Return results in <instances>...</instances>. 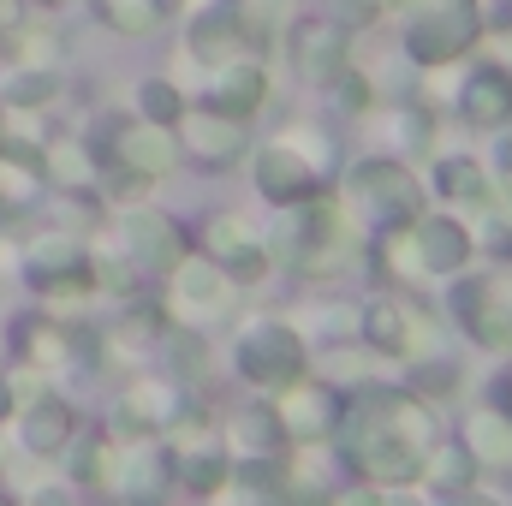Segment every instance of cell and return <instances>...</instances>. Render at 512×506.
Here are the masks:
<instances>
[{
  "label": "cell",
  "mask_w": 512,
  "mask_h": 506,
  "mask_svg": "<svg viewBox=\"0 0 512 506\" xmlns=\"http://www.w3.org/2000/svg\"><path fill=\"white\" fill-rule=\"evenodd\" d=\"M137 96H143V114H149L155 126H167V120H179V96H173V84H143Z\"/></svg>",
  "instance_id": "7402d4cb"
},
{
  "label": "cell",
  "mask_w": 512,
  "mask_h": 506,
  "mask_svg": "<svg viewBox=\"0 0 512 506\" xmlns=\"http://www.w3.org/2000/svg\"><path fill=\"white\" fill-rule=\"evenodd\" d=\"M0 143H6V131H0Z\"/></svg>",
  "instance_id": "d6a6232c"
},
{
  "label": "cell",
  "mask_w": 512,
  "mask_h": 506,
  "mask_svg": "<svg viewBox=\"0 0 512 506\" xmlns=\"http://www.w3.org/2000/svg\"><path fill=\"white\" fill-rule=\"evenodd\" d=\"M102 12H108V24H114V30H126V36L155 30V18H161V6H155V0H102Z\"/></svg>",
  "instance_id": "ac0fdd59"
},
{
  "label": "cell",
  "mask_w": 512,
  "mask_h": 506,
  "mask_svg": "<svg viewBox=\"0 0 512 506\" xmlns=\"http://www.w3.org/2000/svg\"><path fill=\"white\" fill-rule=\"evenodd\" d=\"M24 24V0H0V30H18Z\"/></svg>",
  "instance_id": "4316f807"
},
{
  "label": "cell",
  "mask_w": 512,
  "mask_h": 506,
  "mask_svg": "<svg viewBox=\"0 0 512 506\" xmlns=\"http://www.w3.org/2000/svg\"><path fill=\"white\" fill-rule=\"evenodd\" d=\"M185 143L203 155V161H227V155H239V120H227V114H191L185 120Z\"/></svg>",
  "instance_id": "7c38bea8"
},
{
  "label": "cell",
  "mask_w": 512,
  "mask_h": 506,
  "mask_svg": "<svg viewBox=\"0 0 512 506\" xmlns=\"http://www.w3.org/2000/svg\"><path fill=\"white\" fill-rule=\"evenodd\" d=\"M191 42H197L203 60H221V54H233V48L245 42V30L233 24V12H215V18H203V24L191 30Z\"/></svg>",
  "instance_id": "9a60e30c"
},
{
  "label": "cell",
  "mask_w": 512,
  "mask_h": 506,
  "mask_svg": "<svg viewBox=\"0 0 512 506\" xmlns=\"http://www.w3.org/2000/svg\"><path fill=\"white\" fill-rule=\"evenodd\" d=\"M54 90H60L54 72H18L12 90H6V102H12V108H42V102H54Z\"/></svg>",
  "instance_id": "d6986e66"
},
{
  "label": "cell",
  "mask_w": 512,
  "mask_h": 506,
  "mask_svg": "<svg viewBox=\"0 0 512 506\" xmlns=\"http://www.w3.org/2000/svg\"><path fill=\"white\" fill-rule=\"evenodd\" d=\"M36 161H12V155H0V203L6 209H24L30 197H36Z\"/></svg>",
  "instance_id": "e0dca14e"
},
{
  "label": "cell",
  "mask_w": 512,
  "mask_h": 506,
  "mask_svg": "<svg viewBox=\"0 0 512 506\" xmlns=\"http://www.w3.org/2000/svg\"><path fill=\"white\" fill-rule=\"evenodd\" d=\"M262 72L256 66H233V72H221L215 78V90H209V108L215 114H227V120H245V114H256L262 108Z\"/></svg>",
  "instance_id": "ba28073f"
},
{
  "label": "cell",
  "mask_w": 512,
  "mask_h": 506,
  "mask_svg": "<svg viewBox=\"0 0 512 506\" xmlns=\"http://www.w3.org/2000/svg\"><path fill=\"white\" fill-rule=\"evenodd\" d=\"M364 6H399V0H364Z\"/></svg>",
  "instance_id": "f546056e"
},
{
  "label": "cell",
  "mask_w": 512,
  "mask_h": 506,
  "mask_svg": "<svg viewBox=\"0 0 512 506\" xmlns=\"http://www.w3.org/2000/svg\"><path fill=\"white\" fill-rule=\"evenodd\" d=\"M161 483H167V477H161V459H149V453H143V459H131L126 495L137 506H155V489H161Z\"/></svg>",
  "instance_id": "ffe728a7"
},
{
  "label": "cell",
  "mask_w": 512,
  "mask_h": 506,
  "mask_svg": "<svg viewBox=\"0 0 512 506\" xmlns=\"http://www.w3.org/2000/svg\"><path fill=\"white\" fill-rule=\"evenodd\" d=\"M256 185H262L274 203H304V197L316 191V167H310L304 155H292V149H268V155L256 161Z\"/></svg>",
  "instance_id": "5b68a950"
},
{
  "label": "cell",
  "mask_w": 512,
  "mask_h": 506,
  "mask_svg": "<svg viewBox=\"0 0 512 506\" xmlns=\"http://www.w3.org/2000/svg\"><path fill=\"white\" fill-rule=\"evenodd\" d=\"M465 114H471V126H501V120H512V78L501 66H483L465 84Z\"/></svg>",
  "instance_id": "52a82bcc"
},
{
  "label": "cell",
  "mask_w": 512,
  "mask_h": 506,
  "mask_svg": "<svg viewBox=\"0 0 512 506\" xmlns=\"http://www.w3.org/2000/svg\"><path fill=\"white\" fill-rule=\"evenodd\" d=\"M441 191L447 197H483V179L471 161H441Z\"/></svg>",
  "instance_id": "44dd1931"
},
{
  "label": "cell",
  "mask_w": 512,
  "mask_h": 506,
  "mask_svg": "<svg viewBox=\"0 0 512 506\" xmlns=\"http://www.w3.org/2000/svg\"><path fill=\"white\" fill-rule=\"evenodd\" d=\"M102 459H108V453H102V447L90 441V447H78V459H72V471H78L84 483H96V471H102Z\"/></svg>",
  "instance_id": "d4e9b609"
},
{
  "label": "cell",
  "mask_w": 512,
  "mask_h": 506,
  "mask_svg": "<svg viewBox=\"0 0 512 506\" xmlns=\"http://www.w3.org/2000/svg\"><path fill=\"white\" fill-rule=\"evenodd\" d=\"M24 358H36V364H60V358H66V340H60L54 328H24Z\"/></svg>",
  "instance_id": "603a6c76"
},
{
  "label": "cell",
  "mask_w": 512,
  "mask_h": 506,
  "mask_svg": "<svg viewBox=\"0 0 512 506\" xmlns=\"http://www.w3.org/2000/svg\"><path fill=\"white\" fill-rule=\"evenodd\" d=\"M48 6H72V0H48Z\"/></svg>",
  "instance_id": "4dcf8cb0"
},
{
  "label": "cell",
  "mask_w": 512,
  "mask_h": 506,
  "mask_svg": "<svg viewBox=\"0 0 512 506\" xmlns=\"http://www.w3.org/2000/svg\"><path fill=\"white\" fill-rule=\"evenodd\" d=\"M72 268H84V251H78L72 239H42V245L30 251V274H36V280H54V274H72Z\"/></svg>",
  "instance_id": "2e32d148"
},
{
  "label": "cell",
  "mask_w": 512,
  "mask_h": 506,
  "mask_svg": "<svg viewBox=\"0 0 512 506\" xmlns=\"http://www.w3.org/2000/svg\"><path fill=\"white\" fill-rule=\"evenodd\" d=\"M292 60H298V72L304 78H334L340 66H346V30L340 24H328V18H298V30H292Z\"/></svg>",
  "instance_id": "3957f363"
},
{
  "label": "cell",
  "mask_w": 512,
  "mask_h": 506,
  "mask_svg": "<svg viewBox=\"0 0 512 506\" xmlns=\"http://www.w3.org/2000/svg\"><path fill=\"white\" fill-rule=\"evenodd\" d=\"M12 411V381H0V417Z\"/></svg>",
  "instance_id": "f1b7e54d"
},
{
  "label": "cell",
  "mask_w": 512,
  "mask_h": 506,
  "mask_svg": "<svg viewBox=\"0 0 512 506\" xmlns=\"http://www.w3.org/2000/svg\"><path fill=\"white\" fill-rule=\"evenodd\" d=\"M352 191H364L387 221H399V215L417 209V185H411V173L393 167V161H364V167L352 173Z\"/></svg>",
  "instance_id": "277c9868"
},
{
  "label": "cell",
  "mask_w": 512,
  "mask_h": 506,
  "mask_svg": "<svg viewBox=\"0 0 512 506\" xmlns=\"http://www.w3.org/2000/svg\"><path fill=\"white\" fill-rule=\"evenodd\" d=\"M340 102H346V108H364V102H370V84H364V78H346V84H340Z\"/></svg>",
  "instance_id": "484cf974"
},
{
  "label": "cell",
  "mask_w": 512,
  "mask_h": 506,
  "mask_svg": "<svg viewBox=\"0 0 512 506\" xmlns=\"http://www.w3.org/2000/svg\"><path fill=\"white\" fill-rule=\"evenodd\" d=\"M477 30H483L477 0H417V18H411V30H405V48H411V60L441 66V60H453L459 48H471Z\"/></svg>",
  "instance_id": "6da1fadb"
},
{
  "label": "cell",
  "mask_w": 512,
  "mask_h": 506,
  "mask_svg": "<svg viewBox=\"0 0 512 506\" xmlns=\"http://www.w3.org/2000/svg\"><path fill=\"white\" fill-rule=\"evenodd\" d=\"M24 447L30 453H60L66 441H72V411H66V399H30V411H24Z\"/></svg>",
  "instance_id": "8992f818"
},
{
  "label": "cell",
  "mask_w": 512,
  "mask_h": 506,
  "mask_svg": "<svg viewBox=\"0 0 512 506\" xmlns=\"http://www.w3.org/2000/svg\"><path fill=\"white\" fill-rule=\"evenodd\" d=\"M459 310H465V322H471V334H477L483 346H512V310L489 298V286H471V292L459 298Z\"/></svg>",
  "instance_id": "30bf717a"
},
{
  "label": "cell",
  "mask_w": 512,
  "mask_h": 506,
  "mask_svg": "<svg viewBox=\"0 0 512 506\" xmlns=\"http://www.w3.org/2000/svg\"><path fill=\"white\" fill-rule=\"evenodd\" d=\"M126 251L143 262V268H167L179 262V245H173V227L155 221V215H131L126 221Z\"/></svg>",
  "instance_id": "8fae6325"
},
{
  "label": "cell",
  "mask_w": 512,
  "mask_h": 506,
  "mask_svg": "<svg viewBox=\"0 0 512 506\" xmlns=\"http://www.w3.org/2000/svg\"><path fill=\"white\" fill-rule=\"evenodd\" d=\"M179 304H185V310H221V304H227L221 274H215L209 262H191V268L179 274Z\"/></svg>",
  "instance_id": "5bb4252c"
},
{
  "label": "cell",
  "mask_w": 512,
  "mask_h": 506,
  "mask_svg": "<svg viewBox=\"0 0 512 506\" xmlns=\"http://www.w3.org/2000/svg\"><path fill=\"white\" fill-rule=\"evenodd\" d=\"M120 161L137 179H155V173L173 167V143H167L161 126H131V131H120Z\"/></svg>",
  "instance_id": "9c48e42d"
},
{
  "label": "cell",
  "mask_w": 512,
  "mask_h": 506,
  "mask_svg": "<svg viewBox=\"0 0 512 506\" xmlns=\"http://www.w3.org/2000/svg\"><path fill=\"white\" fill-rule=\"evenodd\" d=\"M417 256H423V268H459V262L471 256V239H465L453 221H429V227L417 233Z\"/></svg>",
  "instance_id": "4fadbf2b"
},
{
  "label": "cell",
  "mask_w": 512,
  "mask_h": 506,
  "mask_svg": "<svg viewBox=\"0 0 512 506\" xmlns=\"http://www.w3.org/2000/svg\"><path fill=\"white\" fill-rule=\"evenodd\" d=\"M30 506H72V501H66V489H36V501Z\"/></svg>",
  "instance_id": "83f0119b"
},
{
  "label": "cell",
  "mask_w": 512,
  "mask_h": 506,
  "mask_svg": "<svg viewBox=\"0 0 512 506\" xmlns=\"http://www.w3.org/2000/svg\"><path fill=\"white\" fill-rule=\"evenodd\" d=\"M0 506H12V501H6V495H0Z\"/></svg>",
  "instance_id": "1f68e13d"
},
{
  "label": "cell",
  "mask_w": 512,
  "mask_h": 506,
  "mask_svg": "<svg viewBox=\"0 0 512 506\" xmlns=\"http://www.w3.org/2000/svg\"><path fill=\"white\" fill-rule=\"evenodd\" d=\"M239 364H245L251 381L280 387V381H292L304 370V352H298V340L286 328H256V334H245V346H239Z\"/></svg>",
  "instance_id": "7a4b0ae2"
},
{
  "label": "cell",
  "mask_w": 512,
  "mask_h": 506,
  "mask_svg": "<svg viewBox=\"0 0 512 506\" xmlns=\"http://www.w3.org/2000/svg\"><path fill=\"white\" fill-rule=\"evenodd\" d=\"M48 167H54V179H72V185H78V179H90V161H84L78 149H54V161H48Z\"/></svg>",
  "instance_id": "cb8c5ba5"
}]
</instances>
